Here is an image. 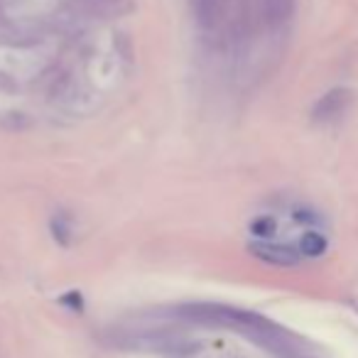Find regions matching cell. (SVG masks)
I'll return each instance as SVG.
<instances>
[{"label": "cell", "mask_w": 358, "mask_h": 358, "mask_svg": "<svg viewBox=\"0 0 358 358\" xmlns=\"http://www.w3.org/2000/svg\"><path fill=\"white\" fill-rule=\"evenodd\" d=\"M263 13L270 25H280L292 13V0H263Z\"/></svg>", "instance_id": "8992f818"}, {"label": "cell", "mask_w": 358, "mask_h": 358, "mask_svg": "<svg viewBox=\"0 0 358 358\" xmlns=\"http://www.w3.org/2000/svg\"><path fill=\"white\" fill-rule=\"evenodd\" d=\"M194 15L204 30H214L224 17V0H194Z\"/></svg>", "instance_id": "5b68a950"}, {"label": "cell", "mask_w": 358, "mask_h": 358, "mask_svg": "<svg viewBox=\"0 0 358 358\" xmlns=\"http://www.w3.org/2000/svg\"><path fill=\"white\" fill-rule=\"evenodd\" d=\"M174 314L187 319V322L204 324V327L234 329V331L243 334L253 343L268 348L270 353H278V356H287V358L297 356V343L289 338V334L285 329H280L278 324L260 317V314L226 307V304H206V302L182 304V307L174 309Z\"/></svg>", "instance_id": "6da1fadb"}, {"label": "cell", "mask_w": 358, "mask_h": 358, "mask_svg": "<svg viewBox=\"0 0 358 358\" xmlns=\"http://www.w3.org/2000/svg\"><path fill=\"white\" fill-rule=\"evenodd\" d=\"M250 253L258 260L268 265H275V268H292V265L299 263V250H294L292 245H282V243H270V241H255L250 243Z\"/></svg>", "instance_id": "3957f363"}, {"label": "cell", "mask_w": 358, "mask_h": 358, "mask_svg": "<svg viewBox=\"0 0 358 358\" xmlns=\"http://www.w3.org/2000/svg\"><path fill=\"white\" fill-rule=\"evenodd\" d=\"M115 343L123 348H130V351L162 353V356H172V358H187L199 351V343L192 341V338H182V336H174V334H164V331L133 334V336L118 338Z\"/></svg>", "instance_id": "7a4b0ae2"}, {"label": "cell", "mask_w": 358, "mask_h": 358, "mask_svg": "<svg viewBox=\"0 0 358 358\" xmlns=\"http://www.w3.org/2000/svg\"><path fill=\"white\" fill-rule=\"evenodd\" d=\"M253 231L258 236H270L275 231V221L273 219H260L258 224H253Z\"/></svg>", "instance_id": "ba28073f"}, {"label": "cell", "mask_w": 358, "mask_h": 358, "mask_svg": "<svg viewBox=\"0 0 358 358\" xmlns=\"http://www.w3.org/2000/svg\"><path fill=\"white\" fill-rule=\"evenodd\" d=\"M348 103H351V91L348 89H331V91H327L317 103H314L312 118L317 120V123L336 120L338 115L346 113Z\"/></svg>", "instance_id": "277c9868"}, {"label": "cell", "mask_w": 358, "mask_h": 358, "mask_svg": "<svg viewBox=\"0 0 358 358\" xmlns=\"http://www.w3.org/2000/svg\"><path fill=\"white\" fill-rule=\"evenodd\" d=\"M299 255H307V258H319V255L327 253V238L317 231H307V234L299 238Z\"/></svg>", "instance_id": "52a82bcc"}]
</instances>
